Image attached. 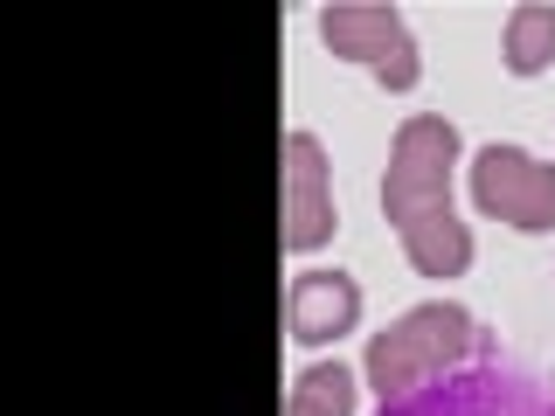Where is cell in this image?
Instances as JSON below:
<instances>
[{"label": "cell", "mask_w": 555, "mask_h": 416, "mask_svg": "<svg viewBox=\"0 0 555 416\" xmlns=\"http://www.w3.org/2000/svg\"><path fill=\"white\" fill-rule=\"evenodd\" d=\"M451 167H459V126L424 112L396 132L389 173H382V208L403 236L410 271L438 277V285L473 271V230L451 216Z\"/></svg>", "instance_id": "cell-1"}, {"label": "cell", "mask_w": 555, "mask_h": 416, "mask_svg": "<svg viewBox=\"0 0 555 416\" xmlns=\"http://www.w3.org/2000/svg\"><path fill=\"white\" fill-rule=\"evenodd\" d=\"M473 312L451 306V299H430L403 312L396 326H382L375 347H369V389L382 395V410L410 403V395H424L430 381H444L459 368L465 354H473Z\"/></svg>", "instance_id": "cell-2"}, {"label": "cell", "mask_w": 555, "mask_h": 416, "mask_svg": "<svg viewBox=\"0 0 555 416\" xmlns=\"http://www.w3.org/2000/svg\"><path fill=\"white\" fill-rule=\"evenodd\" d=\"M320 42L334 49V56L375 69L382 91H410L416 77H424V63H416V35L403 28V14L389 8V0H326L320 8Z\"/></svg>", "instance_id": "cell-3"}, {"label": "cell", "mask_w": 555, "mask_h": 416, "mask_svg": "<svg viewBox=\"0 0 555 416\" xmlns=\"http://www.w3.org/2000/svg\"><path fill=\"white\" fill-rule=\"evenodd\" d=\"M473 208L507 230H555V167L528 146H479L473 153Z\"/></svg>", "instance_id": "cell-4"}, {"label": "cell", "mask_w": 555, "mask_h": 416, "mask_svg": "<svg viewBox=\"0 0 555 416\" xmlns=\"http://www.w3.org/2000/svg\"><path fill=\"white\" fill-rule=\"evenodd\" d=\"M285 243L292 250L334 243V167L312 132L285 139Z\"/></svg>", "instance_id": "cell-5"}, {"label": "cell", "mask_w": 555, "mask_h": 416, "mask_svg": "<svg viewBox=\"0 0 555 416\" xmlns=\"http://www.w3.org/2000/svg\"><path fill=\"white\" fill-rule=\"evenodd\" d=\"M285 326L299 347H334L361 326V285L347 271H299L285 291Z\"/></svg>", "instance_id": "cell-6"}, {"label": "cell", "mask_w": 555, "mask_h": 416, "mask_svg": "<svg viewBox=\"0 0 555 416\" xmlns=\"http://www.w3.org/2000/svg\"><path fill=\"white\" fill-rule=\"evenodd\" d=\"M500 56L514 77H542L555 63V0H520L507 14V35H500Z\"/></svg>", "instance_id": "cell-7"}, {"label": "cell", "mask_w": 555, "mask_h": 416, "mask_svg": "<svg viewBox=\"0 0 555 416\" xmlns=\"http://www.w3.org/2000/svg\"><path fill=\"white\" fill-rule=\"evenodd\" d=\"M285 416H354V368H340V361H312V368H299Z\"/></svg>", "instance_id": "cell-8"}]
</instances>
